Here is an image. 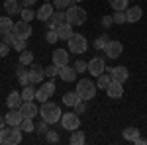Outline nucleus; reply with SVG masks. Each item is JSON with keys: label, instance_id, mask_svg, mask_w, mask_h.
I'll return each mask as SVG.
<instances>
[{"label": "nucleus", "instance_id": "nucleus-1", "mask_svg": "<svg viewBox=\"0 0 147 145\" xmlns=\"http://www.w3.org/2000/svg\"><path fill=\"white\" fill-rule=\"evenodd\" d=\"M0 143L2 145H18L22 143V127L20 125H4L0 129Z\"/></svg>", "mask_w": 147, "mask_h": 145}, {"label": "nucleus", "instance_id": "nucleus-2", "mask_svg": "<svg viewBox=\"0 0 147 145\" xmlns=\"http://www.w3.org/2000/svg\"><path fill=\"white\" fill-rule=\"evenodd\" d=\"M39 116H41V120H45L47 123H57L61 122V116H63V112L61 108L57 106L55 102H41V106H39Z\"/></svg>", "mask_w": 147, "mask_h": 145}, {"label": "nucleus", "instance_id": "nucleus-3", "mask_svg": "<svg viewBox=\"0 0 147 145\" xmlns=\"http://www.w3.org/2000/svg\"><path fill=\"white\" fill-rule=\"evenodd\" d=\"M67 22L71 26H82V24L86 22V12H84V8L71 4L67 8Z\"/></svg>", "mask_w": 147, "mask_h": 145}, {"label": "nucleus", "instance_id": "nucleus-4", "mask_svg": "<svg viewBox=\"0 0 147 145\" xmlns=\"http://www.w3.org/2000/svg\"><path fill=\"white\" fill-rule=\"evenodd\" d=\"M77 92H79V96L82 100H92L96 96V84L92 80H88V78H82L77 84Z\"/></svg>", "mask_w": 147, "mask_h": 145}, {"label": "nucleus", "instance_id": "nucleus-5", "mask_svg": "<svg viewBox=\"0 0 147 145\" xmlns=\"http://www.w3.org/2000/svg\"><path fill=\"white\" fill-rule=\"evenodd\" d=\"M67 41H69V51L71 53H77V55L79 53H84L86 47H88V41H86V37L82 34H73Z\"/></svg>", "mask_w": 147, "mask_h": 145}, {"label": "nucleus", "instance_id": "nucleus-6", "mask_svg": "<svg viewBox=\"0 0 147 145\" xmlns=\"http://www.w3.org/2000/svg\"><path fill=\"white\" fill-rule=\"evenodd\" d=\"M61 125L69 129V132H75V129H79L80 127V118L77 112H67V114H63L61 116Z\"/></svg>", "mask_w": 147, "mask_h": 145}, {"label": "nucleus", "instance_id": "nucleus-7", "mask_svg": "<svg viewBox=\"0 0 147 145\" xmlns=\"http://www.w3.org/2000/svg\"><path fill=\"white\" fill-rule=\"evenodd\" d=\"M45 78V69L37 63H32L30 65V82L32 84H41V80Z\"/></svg>", "mask_w": 147, "mask_h": 145}, {"label": "nucleus", "instance_id": "nucleus-8", "mask_svg": "<svg viewBox=\"0 0 147 145\" xmlns=\"http://www.w3.org/2000/svg\"><path fill=\"white\" fill-rule=\"evenodd\" d=\"M12 32L18 35V37H30L32 35V24L26 22V20H20V22H14V28H12Z\"/></svg>", "mask_w": 147, "mask_h": 145}, {"label": "nucleus", "instance_id": "nucleus-9", "mask_svg": "<svg viewBox=\"0 0 147 145\" xmlns=\"http://www.w3.org/2000/svg\"><path fill=\"white\" fill-rule=\"evenodd\" d=\"M104 71H106V63H104L102 57H94V59L88 61V73L92 77H100Z\"/></svg>", "mask_w": 147, "mask_h": 145}, {"label": "nucleus", "instance_id": "nucleus-10", "mask_svg": "<svg viewBox=\"0 0 147 145\" xmlns=\"http://www.w3.org/2000/svg\"><path fill=\"white\" fill-rule=\"evenodd\" d=\"M104 53H106V57H110V59H118V57L124 53V45L120 43V41H108V45L104 47Z\"/></svg>", "mask_w": 147, "mask_h": 145}, {"label": "nucleus", "instance_id": "nucleus-11", "mask_svg": "<svg viewBox=\"0 0 147 145\" xmlns=\"http://www.w3.org/2000/svg\"><path fill=\"white\" fill-rule=\"evenodd\" d=\"M106 94H108L112 100H120V98L124 96V86H122V82L112 80V82L108 84V88H106Z\"/></svg>", "mask_w": 147, "mask_h": 145}, {"label": "nucleus", "instance_id": "nucleus-12", "mask_svg": "<svg viewBox=\"0 0 147 145\" xmlns=\"http://www.w3.org/2000/svg\"><path fill=\"white\" fill-rule=\"evenodd\" d=\"M63 22H67V12H63V10H57V12H53V16L47 20V28L49 30H55L59 24H63Z\"/></svg>", "mask_w": 147, "mask_h": 145}, {"label": "nucleus", "instance_id": "nucleus-13", "mask_svg": "<svg viewBox=\"0 0 147 145\" xmlns=\"http://www.w3.org/2000/svg\"><path fill=\"white\" fill-rule=\"evenodd\" d=\"M24 120V114L20 108H10V112L6 114V123L8 125H20Z\"/></svg>", "mask_w": 147, "mask_h": 145}, {"label": "nucleus", "instance_id": "nucleus-14", "mask_svg": "<svg viewBox=\"0 0 147 145\" xmlns=\"http://www.w3.org/2000/svg\"><path fill=\"white\" fill-rule=\"evenodd\" d=\"M20 110H22L24 118H35V116L39 114V110H37V106L34 104V100H26V102H22Z\"/></svg>", "mask_w": 147, "mask_h": 145}, {"label": "nucleus", "instance_id": "nucleus-15", "mask_svg": "<svg viewBox=\"0 0 147 145\" xmlns=\"http://www.w3.org/2000/svg\"><path fill=\"white\" fill-rule=\"evenodd\" d=\"M59 77L63 78L65 82H73L77 78V69L69 67V65H63V67H59Z\"/></svg>", "mask_w": 147, "mask_h": 145}, {"label": "nucleus", "instance_id": "nucleus-16", "mask_svg": "<svg viewBox=\"0 0 147 145\" xmlns=\"http://www.w3.org/2000/svg\"><path fill=\"white\" fill-rule=\"evenodd\" d=\"M141 16H143V10H141L139 6H127V10H125V18H127V22H129V24L139 22Z\"/></svg>", "mask_w": 147, "mask_h": 145}, {"label": "nucleus", "instance_id": "nucleus-17", "mask_svg": "<svg viewBox=\"0 0 147 145\" xmlns=\"http://www.w3.org/2000/svg\"><path fill=\"white\" fill-rule=\"evenodd\" d=\"M110 77H112V80H118V82H125L127 78H129V73H127V69L125 67H114L112 71H110Z\"/></svg>", "mask_w": 147, "mask_h": 145}, {"label": "nucleus", "instance_id": "nucleus-18", "mask_svg": "<svg viewBox=\"0 0 147 145\" xmlns=\"http://www.w3.org/2000/svg\"><path fill=\"white\" fill-rule=\"evenodd\" d=\"M53 65H57V67L69 65V51L67 49H57L55 53H53Z\"/></svg>", "mask_w": 147, "mask_h": 145}, {"label": "nucleus", "instance_id": "nucleus-19", "mask_svg": "<svg viewBox=\"0 0 147 145\" xmlns=\"http://www.w3.org/2000/svg\"><path fill=\"white\" fill-rule=\"evenodd\" d=\"M53 8H55L53 4H43V6H39V10L35 12V14H37V20H39V22H47V20L53 16Z\"/></svg>", "mask_w": 147, "mask_h": 145}, {"label": "nucleus", "instance_id": "nucleus-20", "mask_svg": "<svg viewBox=\"0 0 147 145\" xmlns=\"http://www.w3.org/2000/svg\"><path fill=\"white\" fill-rule=\"evenodd\" d=\"M55 32H57V35H59V39H69V37L73 35V26L69 22H63L55 28Z\"/></svg>", "mask_w": 147, "mask_h": 145}, {"label": "nucleus", "instance_id": "nucleus-21", "mask_svg": "<svg viewBox=\"0 0 147 145\" xmlns=\"http://www.w3.org/2000/svg\"><path fill=\"white\" fill-rule=\"evenodd\" d=\"M80 100H82V98L79 96V92H77V90H75V92H65V94H63V104L69 106V108H75Z\"/></svg>", "mask_w": 147, "mask_h": 145}, {"label": "nucleus", "instance_id": "nucleus-22", "mask_svg": "<svg viewBox=\"0 0 147 145\" xmlns=\"http://www.w3.org/2000/svg\"><path fill=\"white\" fill-rule=\"evenodd\" d=\"M16 77H18V80H20V84H24V86L32 84V82H30V69H26V65H22V63L18 65Z\"/></svg>", "mask_w": 147, "mask_h": 145}, {"label": "nucleus", "instance_id": "nucleus-23", "mask_svg": "<svg viewBox=\"0 0 147 145\" xmlns=\"http://www.w3.org/2000/svg\"><path fill=\"white\" fill-rule=\"evenodd\" d=\"M6 104H8V108H20L22 106V94L18 90H12L6 98Z\"/></svg>", "mask_w": 147, "mask_h": 145}, {"label": "nucleus", "instance_id": "nucleus-24", "mask_svg": "<svg viewBox=\"0 0 147 145\" xmlns=\"http://www.w3.org/2000/svg\"><path fill=\"white\" fill-rule=\"evenodd\" d=\"M2 6L6 8V12H8L10 16L12 14H20V12H22V2H20V0H6Z\"/></svg>", "mask_w": 147, "mask_h": 145}, {"label": "nucleus", "instance_id": "nucleus-25", "mask_svg": "<svg viewBox=\"0 0 147 145\" xmlns=\"http://www.w3.org/2000/svg\"><path fill=\"white\" fill-rule=\"evenodd\" d=\"M96 78H98L96 88H100V90H106V88H108V84L112 82V77H110V75H106V73H102L100 77H96Z\"/></svg>", "mask_w": 147, "mask_h": 145}, {"label": "nucleus", "instance_id": "nucleus-26", "mask_svg": "<svg viewBox=\"0 0 147 145\" xmlns=\"http://www.w3.org/2000/svg\"><path fill=\"white\" fill-rule=\"evenodd\" d=\"M12 28H14V22H12L10 18L2 16V18H0V34H6V32H12Z\"/></svg>", "mask_w": 147, "mask_h": 145}, {"label": "nucleus", "instance_id": "nucleus-27", "mask_svg": "<svg viewBox=\"0 0 147 145\" xmlns=\"http://www.w3.org/2000/svg\"><path fill=\"white\" fill-rule=\"evenodd\" d=\"M35 98V88H34V84H28V86H24L22 90V100H34Z\"/></svg>", "mask_w": 147, "mask_h": 145}, {"label": "nucleus", "instance_id": "nucleus-28", "mask_svg": "<svg viewBox=\"0 0 147 145\" xmlns=\"http://www.w3.org/2000/svg\"><path fill=\"white\" fill-rule=\"evenodd\" d=\"M137 137H139V129H137V127H125L124 129V139H127V141H136Z\"/></svg>", "mask_w": 147, "mask_h": 145}, {"label": "nucleus", "instance_id": "nucleus-29", "mask_svg": "<svg viewBox=\"0 0 147 145\" xmlns=\"http://www.w3.org/2000/svg\"><path fill=\"white\" fill-rule=\"evenodd\" d=\"M84 139H86V137H84V132H77V129H75L69 141H71V145H82Z\"/></svg>", "mask_w": 147, "mask_h": 145}, {"label": "nucleus", "instance_id": "nucleus-30", "mask_svg": "<svg viewBox=\"0 0 147 145\" xmlns=\"http://www.w3.org/2000/svg\"><path fill=\"white\" fill-rule=\"evenodd\" d=\"M20 63L26 65V67H28V65H32V63H34V53H32V51H28V49H24L22 53H20Z\"/></svg>", "mask_w": 147, "mask_h": 145}, {"label": "nucleus", "instance_id": "nucleus-31", "mask_svg": "<svg viewBox=\"0 0 147 145\" xmlns=\"http://www.w3.org/2000/svg\"><path fill=\"white\" fill-rule=\"evenodd\" d=\"M12 47H14V49H16L18 53H22L24 49L28 47V39H26V37H18V35H16V39H14Z\"/></svg>", "mask_w": 147, "mask_h": 145}, {"label": "nucleus", "instance_id": "nucleus-32", "mask_svg": "<svg viewBox=\"0 0 147 145\" xmlns=\"http://www.w3.org/2000/svg\"><path fill=\"white\" fill-rule=\"evenodd\" d=\"M20 127H22V132H35V125H34V118H24L22 123H20Z\"/></svg>", "mask_w": 147, "mask_h": 145}, {"label": "nucleus", "instance_id": "nucleus-33", "mask_svg": "<svg viewBox=\"0 0 147 145\" xmlns=\"http://www.w3.org/2000/svg\"><path fill=\"white\" fill-rule=\"evenodd\" d=\"M108 41H110V39H108V35H106V34H102V35H98V37L94 39V47H96L98 51H100V49L104 51V47L108 45Z\"/></svg>", "mask_w": 147, "mask_h": 145}, {"label": "nucleus", "instance_id": "nucleus-34", "mask_svg": "<svg viewBox=\"0 0 147 145\" xmlns=\"http://www.w3.org/2000/svg\"><path fill=\"white\" fill-rule=\"evenodd\" d=\"M108 4L112 6V10H127V0H108Z\"/></svg>", "mask_w": 147, "mask_h": 145}, {"label": "nucleus", "instance_id": "nucleus-35", "mask_svg": "<svg viewBox=\"0 0 147 145\" xmlns=\"http://www.w3.org/2000/svg\"><path fill=\"white\" fill-rule=\"evenodd\" d=\"M20 16H22V20H26V22H32V20L37 18V14H35L32 8H24V10L20 12Z\"/></svg>", "mask_w": 147, "mask_h": 145}, {"label": "nucleus", "instance_id": "nucleus-36", "mask_svg": "<svg viewBox=\"0 0 147 145\" xmlns=\"http://www.w3.org/2000/svg\"><path fill=\"white\" fill-rule=\"evenodd\" d=\"M112 18H114V24H125V22H127V18H125V10H116Z\"/></svg>", "mask_w": 147, "mask_h": 145}, {"label": "nucleus", "instance_id": "nucleus-37", "mask_svg": "<svg viewBox=\"0 0 147 145\" xmlns=\"http://www.w3.org/2000/svg\"><path fill=\"white\" fill-rule=\"evenodd\" d=\"M71 4H75L73 0H53V6H55L57 10H67Z\"/></svg>", "mask_w": 147, "mask_h": 145}, {"label": "nucleus", "instance_id": "nucleus-38", "mask_svg": "<svg viewBox=\"0 0 147 145\" xmlns=\"http://www.w3.org/2000/svg\"><path fill=\"white\" fill-rule=\"evenodd\" d=\"M57 75H59V67H57V65H49V67H45V77L55 78Z\"/></svg>", "mask_w": 147, "mask_h": 145}, {"label": "nucleus", "instance_id": "nucleus-39", "mask_svg": "<svg viewBox=\"0 0 147 145\" xmlns=\"http://www.w3.org/2000/svg\"><path fill=\"white\" fill-rule=\"evenodd\" d=\"M14 39H16V34L14 32H6V34H2V41L6 45H12L14 43Z\"/></svg>", "mask_w": 147, "mask_h": 145}, {"label": "nucleus", "instance_id": "nucleus-40", "mask_svg": "<svg viewBox=\"0 0 147 145\" xmlns=\"http://www.w3.org/2000/svg\"><path fill=\"white\" fill-rule=\"evenodd\" d=\"M41 88L45 90L49 96H53V94H55V82H53V80H49V82H45V84H41Z\"/></svg>", "mask_w": 147, "mask_h": 145}, {"label": "nucleus", "instance_id": "nucleus-41", "mask_svg": "<svg viewBox=\"0 0 147 145\" xmlns=\"http://www.w3.org/2000/svg\"><path fill=\"white\" fill-rule=\"evenodd\" d=\"M35 98H37L39 102H47V100H49V94H47L43 88H37V90H35Z\"/></svg>", "mask_w": 147, "mask_h": 145}, {"label": "nucleus", "instance_id": "nucleus-42", "mask_svg": "<svg viewBox=\"0 0 147 145\" xmlns=\"http://www.w3.org/2000/svg\"><path fill=\"white\" fill-rule=\"evenodd\" d=\"M45 39H47V43H57V41H59V35H57L55 30H49L47 35H45Z\"/></svg>", "mask_w": 147, "mask_h": 145}, {"label": "nucleus", "instance_id": "nucleus-43", "mask_svg": "<svg viewBox=\"0 0 147 145\" xmlns=\"http://www.w3.org/2000/svg\"><path fill=\"white\" fill-rule=\"evenodd\" d=\"M73 67L77 69V73H84V71H88V63H84L82 59H79V61H77Z\"/></svg>", "mask_w": 147, "mask_h": 145}, {"label": "nucleus", "instance_id": "nucleus-44", "mask_svg": "<svg viewBox=\"0 0 147 145\" xmlns=\"http://www.w3.org/2000/svg\"><path fill=\"white\" fill-rule=\"evenodd\" d=\"M45 137H47V141H49V143H57V141H59V134L53 132V129H47Z\"/></svg>", "mask_w": 147, "mask_h": 145}, {"label": "nucleus", "instance_id": "nucleus-45", "mask_svg": "<svg viewBox=\"0 0 147 145\" xmlns=\"http://www.w3.org/2000/svg\"><path fill=\"white\" fill-rule=\"evenodd\" d=\"M75 112H77V114H84V112H86V100H80L79 104H77V106H75Z\"/></svg>", "mask_w": 147, "mask_h": 145}, {"label": "nucleus", "instance_id": "nucleus-46", "mask_svg": "<svg viewBox=\"0 0 147 145\" xmlns=\"http://www.w3.org/2000/svg\"><path fill=\"white\" fill-rule=\"evenodd\" d=\"M47 125H49V123H47L45 120H41V122L37 123V127H35V132H37V134H47Z\"/></svg>", "mask_w": 147, "mask_h": 145}, {"label": "nucleus", "instance_id": "nucleus-47", "mask_svg": "<svg viewBox=\"0 0 147 145\" xmlns=\"http://www.w3.org/2000/svg\"><path fill=\"white\" fill-rule=\"evenodd\" d=\"M100 24H102V26H104V28H110V26H112V24H114V18H112V16H102Z\"/></svg>", "mask_w": 147, "mask_h": 145}, {"label": "nucleus", "instance_id": "nucleus-48", "mask_svg": "<svg viewBox=\"0 0 147 145\" xmlns=\"http://www.w3.org/2000/svg\"><path fill=\"white\" fill-rule=\"evenodd\" d=\"M8 49H10V45H6L4 41H0V57H6V55H8Z\"/></svg>", "mask_w": 147, "mask_h": 145}, {"label": "nucleus", "instance_id": "nucleus-49", "mask_svg": "<svg viewBox=\"0 0 147 145\" xmlns=\"http://www.w3.org/2000/svg\"><path fill=\"white\" fill-rule=\"evenodd\" d=\"M22 2V6H34L35 4V0H20Z\"/></svg>", "mask_w": 147, "mask_h": 145}, {"label": "nucleus", "instance_id": "nucleus-50", "mask_svg": "<svg viewBox=\"0 0 147 145\" xmlns=\"http://www.w3.org/2000/svg\"><path fill=\"white\" fill-rule=\"evenodd\" d=\"M134 143H137V145H145V143H147V139H143V137H137Z\"/></svg>", "mask_w": 147, "mask_h": 145}, {"label": "nucleus", "instance_id": "nucleus-51", "mask_svg": "<svg viewBox=\"0 0 147 145\" xmlns=\"http://www.w3.org/2000/svg\"><path fill=\"white\" fill-rule=\"evenodd\" d=\"M4 125H6V118H4V116H0V129H2Z\"/></svg>", "mask_w": 147, "mask_h": 145}, {"label": "nucleus", "instance_id": "nucleus-52", "mask_svg": "<svg viewBox=\"0 0 147 145\" xmlns=\"http://www.w3.org/2000/svg\"><path fill=\"white\" fill-rule=\"evenodd\" d=\"M73 2H82V0H73Z\"/></svg>", "mask_w": 147, "mask_h": 145}, {"label": "nucleus", "instance_id": "nucleus-53", "mask_svg": "<svg viewBox=\"0 0 147 145\" xmlns=\"http://www.w3.org/2000/svg\"><path fill=\"white\" fill-rule=\"evenodd\" d=\"M0 8H2V4H0Z\"/></svg>", "mask_w": 147, "mask_h": 145}]
</instances>
